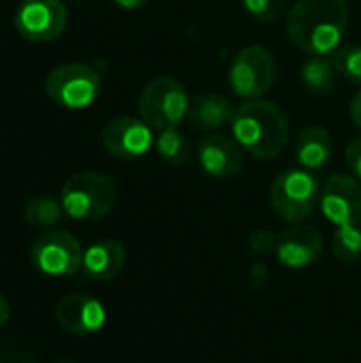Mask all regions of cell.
I'll return each mask as SVG.
<instances>
[{
  "mask_svg": "<svg viewBox=\"0 0 361 363\" xmlns=\"http://www.w3.org/2000/svg\"><path fill=\"white\" fill-rule=\"evenodd\" d=\"M68 9L62 0H23L15 11V30L32 43H49L64 34Z\"/></svg>",
  "mask_w": 361,
  "mask_h": 363,
  "instance_id": "cell-9",
  "label": "cell"
},
{
  "mask_svg": "<svg viewBox=\"0 0 361 363\" xmlns=\"http://www.w3.org/2000/svg\"><path fill=\"white\" fill-rule=\"evenodd\" d=\"M277 79L274 55L264 45H249L240 49L230 66V87L238 98L260 100L268 94Z\"/></svg>",
  "mask_w": 361,
  "mask_h": 363,
  "instance_id": "cell-7",
  "label": "cell"
},
{
  "mask_svg": "<svg viewBox=\"0 0 361 363\" xmlns=\"http://www.w3.org/2000/svg\"><path fill=\"white\" fill-rule=\"evenodd\" d=\"M332 253L336 259L351 264L361 257V223L360 225H340L332 238Z\"/></svg>",
  "mask_w": 361,
  "mask_h": 363,
  "instance_id": "cell-21",
  "label": "cell"
},
{
  "mask_svg": "<svg viewBox=\"0 0 361 363\" xmlns=\"http://www.w3.org/2000/svg\"><path fill=\"white\" fill-rule=\"evenodd\" d=\"M189 94L174 77L151 79L138 98V113L153 130L164 132L179 128L189 115Z\"/></svg>",
  "mask_w": 361,
  "mask_h": 363,
  "instance_id": "cell-4",
  "label": "cell"
},
{
  "mask_svg": "<svg viewBox=\"0 0 361 363\" xmlns=\"http://www.w3.org/2000/svg\"><path fill=\"white\" fill-rule=\"evenodd\" d=\"M45 91L57 106L81 111L98 100L102 91V77L89 64H60L47 74Z\"/></svg>",
  "mask_w": 361,
  "mask_h": 363,
  "instance_id": "cell-6",
  "label": "cell"
},
{
  "mask_svg": "<svg viewBox=\"0 0 361 363\" xmlns=\"http://www.w3.org/2000/svg\"><path fill=\"white\" fill-rule=\"evenodd\" d=\"M149 0H113V4H117L119 9H126V11H136V9H143Z\"/></svg>",
  "mask_w": 361,
  "mask_h": 363,
  "instance_id": "cell-27",
  "label": "cell"
},
{
  "mask_svg": "<svg viewBox=\"0 0 361 363\" xmlns=\"http://www.w3.org/2000/svg\"><path fill=\"white\" fill-rule=\"evenodd\" d=\"M83 245L66 230H47L32 240L30 257L47 277H70L83 266Z\"/></svg>",
  "mask_w": 361,
  "mask_h": 363,
  "instance_id": "cell-8",
  "label": "cell"
},
{
  "mask_svg": "<svg viewBox=\"0 0 361 363\" xmlns=\"http://www.w3.org/2000/svg\"><path fill=\"white\" fill-rule=\"evenodd\" d=\"M126 266V249L121 242L113 238H104L94 242L83 253V274L91 281H113Z\"/></svg>",
  "mask_w": 361,
  "mask_h": 363,
  "instance_id": "cell-15",
  "label": "cell"
},
{
  "mask_svg": "<svg viewBox=\"0 0 361 363\" xmlns=\"http://www.w3.org/2000/svg\"><path fill=\"white\" fill-rule=\"evenodd\" d=\"M232 134L245 153L257 160H274L289 143V123L277 104L260 98L236 108Z\"/></svg>",
  "mask_w": 361,
  "mask_h": 363,
  "instance_id": "cell-2",
  "label": "cell"
},
{
  "mask_svg": "<svg viewBox=\"0 0 361 363\" xmlns=\"http://www.w3.org/2000/svg\"><path fill=\"white\" fill-rule=\"evenodd\" d=\"M334 62H336L338 74L343 79H347L349 83L361 85V47L357 45L338 47L334 51Z\"/></svg>",
  "mask_w": 361,
  "mask_h": 363,
  "instance_id": "cell-22",
  "label": "cell"
},
{
  "mask_svg": "<svg viewBox=\"0 0 361 363\" xmlns=\"http://www.w3.org/2000/svg\"><path fill=\"white\" fill-rule=\"evenodd\" d=\"M345 157H347V166L351 168V172L355 174V179L361 181V136L353 138L345 151Z\"/></svg>",
  "mask_w": 361,
  "mask_h": 363,
  "instance_id": "cell-25",
  "label": "cell"
},
{
  "mask_svg": "<svg viewBox=\"0 0 361 363\" xmlns=\"http://www.w3.org/2000/svg\"><path fill=\"white\" fill-rule=\"evenodd\" d=\"M243 4L251 17H255L257 21L270 23L283 15L287 0H243Z\"/></svg>",
  "mask_w": 361,
  "mask_h": 363,
  "instance_id": "cell-23",
  "label": "cell"
},
{
  "mask_svg": "<svg viewBox=\"0 0 361 363\" xmlns=\"http://www.w3.org/2000/svg\"><path fill=\"white\" fill-rule=\"evenodd\" d=\"M338 68L334 55H309L300 68V79L304 87L315 96H326L334 89L338 79Z\"/></svg>",
  "mask_w": 361,
  "mask_h": 363,
  "instance_id": "cell-18",
  "label": "cell"
},
{
  "mask_svg": "<svg viewBox=\"0 0 361 363\" xmlns=\"http://www.w3.org/2000/svg\"><path fill=\"white\" fill-rule=\"evenodd\" d=\"M323 251V238L317 228L313 225H291L279 236L277 245V259L285 268H306L319 259Z\"/></svg>",
  "mask_w": 361,
  "mask_h": 363,
  "instance_id": "cell-14",
  "label": "cell"
},
{
  "mask_svg": "<svg viewBox=\"0 0 361 363\" xmlns=\"http://www.w3.org/2000/svg\"><path fill=\"white\" fill-rule=\"evenodd\" d=\"M196 155L200 168L215 179H232L243 170L245 164V149L238 145V140L219 132H209L202 136Z\"/></svg>",
  "mask_w": 361,
  "mask_h": 363,
  "instance_id": "cell-12",
  "label": "cell"
},
{
  "mask_svg": "<svg viewBox=\"0 0 361 363\" xmlns=\"http://www.w3.org/2000/svg\"><path fill=\"white\" fill-rule=\"evenodd\" d=\"M321 202V183L304 168L281 172L270 187V206L283 219L300 223L309 219Z\"/></svg>",
  "mask_w": 361,
  "mask_h": 363,
  "instance_id": "cell-5",
  "label": "cell"
},
{
  "mask_svg": "<svg viewBox=\"0 0 361 363\" xmlns=\"http://www.w3.org/2000/svg\"><path fill=\"white\" fill-rule=\"evenodd\" d=\"M102 145L117 160H138L155 145L153 128L140 117L121 115L104 125Z\"/></svg>",
  "mask_w": 361,
  "mask_h": 363,
  "instance_id": "cell-10",
  "label": "cell"
},
{
  "mask_svg": "<svg viewBox=\"0 0 361 363\" xmlns=\"http://www.w3.org/2000/svg\"><path fill=\"white\" fill-rule=\"evenodd\" d=\"M234 115H236V108L226 96H221V94H202V96L191 100L187 119L196 130L217 132V130H221L226 125H232Z\"/></svg>",
  "mask_w": 361,
  "mask_h": 363,
  "instance_id": "cell-16",
  "label": "cell"
},
{
  "mask_svg": "<svg viewBox=\"0 0 361 363\" xmlns=\"http://www.w3.org/2000/svg\"><path fill=\"white\" fill-rule=\"evenodd\" d=\"M296 162L304 170H319L323 168L334 153V143L332 136L326 128L321 125H311L300 132L294 145Z\"/></svg>",
  "mask_w": 361,
  "mask_h": 363,
  "instance_id": "cell-17",
  "label": "cell"
},
{
  "mask_svg": "<svg viewBox=\"0 0 361 363\" xmlns=\"http://www.w3.org/2000/svg\"><path fill=\"white\" fill-rule=\"evenodd\" d=\"M155 149H157L160 157L170 166H183L191 157L189 138L179 128L160 132V136L155 138Z\"/></svg>",
  "mask_w": 361,
  "mask_h": 363,
  "instance_id": "cell-20",
  "label": "cell"
},
{
  "mask_svg": "<svg viewBox=\"0 0 361 363\" xmlns=\"http://www.w3.org/2000/svg\"><path fill=\"white\" fill-rule=\"evenodd\" d=\"M23 363H36V362H23Z\"/></svg>",
  "mask_w": 361,
  "mask_h": 363,
  "instance_id": "cell-30",
  "label": "cell"
},
{
  "mask_svg": "<svg viewBox=\"0 0 361 363\" xmlns=\"http://www.w3.org/2000/svg\"><path fill=\"white\" fill-rule=\"evenodd\" d=\"M277 245H279V236L270 230H255L251 236H249V247L253 253H260V255H268V253H274L277 251Z\"/></svg>",
  "mask_w": 361,
  "mask_h": 363,
  "instance_id": "cell-24",
  "label": "cell"
},
{
  "mask_svg": "<svg viewBox=\"0 0 361 363\" xmlns=\"http://www.w3.org/2000/svg\"><path fill=\"white\" fill-rule=\"evenodd\" d=\"M349 113H351V119H353V123L361 128V89L353 96V100H351V106H349Z\"/></svg>",
  "mask_w": 361,
  "mask_h": 363,
  "instance_id": "cell-26",
  "label": "cell"
},
{
  "mask_svg": "<svg viewBox=\"0 0 361 363\" xmlns=\"http://www.w3.org/2000/svg\"><path fill=\"white\" fill-rule=\"evenodd\" d=\"M57 363H74V362H57Z\"/></svg>",
  "mask_w": 361,
  "mask_h": 363,
  "instance_id": "cell-29",
  "label": "cell"
},
{
  "mask_svg": "<svg viewBox=\"0 0 361 363\" xmlns=\"http://www.w3.org/2000/svg\"><path fill=\"white\" fill-rule=\"evenodd\" d=\"M64 215L66 213L62 208V202H57L49 196H34L23 206V217L32 228L51 230L62 221Z\"/></svg>",
  "mask_w": 361,
  "mask_h": 363,
  "instance_id": "cell-19",
  "label": "cell"
},
{
  "mask_svg": "<svg viewBox=\"0 0 361 363\" xmlns=\"http://www.w3.org/2000/svg\"><path fill=\"white\" fill-rule=\"evenodd\" d=\"M9 319H11V304H9V300L0 294V328H2Z\"/></svg>",
  "mask_w": 361,
  "mask_h": 363,
  "instance_id": "cell-28",
  "label": "cell"
},
{
  "mask_svg": "<svg viewBox=\"0 0 361 363\" xmlns=\"http://www.w3.org/2000/svg\"><path fill=\"white\" fill-rule=\"evenodd\" d=\"M117 200L115 183L100 172H77L62 187V208L70 219L96 221L111 213Z\"/></svg>",
  "mask_w": 361,
  "mask_h": 363,
  "instance_id": "cell-3",
  "label": "cell"
},
{
  "mask_svg": "<svg viewBox=\"0 0 361 363\" xmlns=\"http://www.w3.org/2000/svg\"><path fill=\"white\" fill-rule=\"evenodd\" d=\"M347 0H298L287 15V36L306 55H332L347 32Z\"/></svg>",
  "mask_w": 361,
  "mask_h": 363,
  "instance_id": "cell-1",
  "label": "cell"
},
{
  "mask_svg": "<svg viewBox=\"0 0 361 363\" xmlns=\"http://www.w3.org/2000/svg\"><path fill=\"white\" fill-rule=\"evenodd\" d=\"M328 221L336 228L361 223V183L349 174H332L321 187L319 202Z\"/></svg>",
  "mask_w": 361,
  "mask_h": 363,
  "instance_id": "cell-11",
  "label": "cell"
},
{
  "mask_svg": "<svg viewBox=\"0 0 361 363\" xmlns=\"http://www.w3.org/2000/svg\"><path fill=\"white\" fill-rule=\"evenodd\" d=\"M55 321L70 336H91L102 330L106 311L87 294H68L55 306Z\"/></svg>",
  "mask_w": 361,
  "mask_h": 363,
  "instance_id": "cell-13",
  "label": "cell"
}]
</instances>
